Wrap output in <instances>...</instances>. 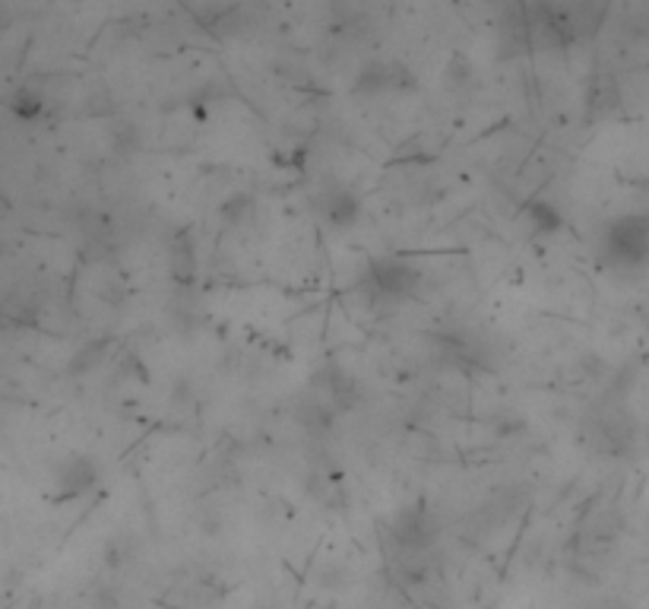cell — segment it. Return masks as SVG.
I'll return each mask as SVG.
<instances>
[{
    "label": "cell",
    "instance_id": "1",
    "mask_svg": "<svg viewBox=\"0 0 649 609\" xmlns=\"http://www.w3.org/2000/svg\"><path fill=\"white\" fill-rule=\"evenodd\" d=\"M418 283H421V273L406 257H375L368 264L365 287L371 292V302H403V299H412Z\"/></svg>",
    "mask_w": 649,
    "mask_h": 609
},
{
    "label": "cell",
    "instance_id": "2",
    "mask_svg": "<svg viewBox=\"0 0 649 609\" xmlns=\"http://www.w3.org/2000/svg\"><path fill=\"white\" fill-rule=\"evenodd\" d=\"M602 248L612 264L640 267L649 260V216H621L602 239Z\"/></svg>",
    "mask_w": 649,
    "mask_h": 609
},
{
    "label": "cell",
    "instance_id": "3",
    "mask_svg": "<svg viewBox=\"0 0 649 609\" xmlns=\"http://www.w3.org/2000/svg\"><path fill=\"white\" fill-rule=\"evenodd\" d=\"M387 534L396 543V549L406 552H425L438 543L441 524L434 517V511L428 504H406L393 514V521L387 524Z\"/></svg>",
    "mask_w": 649,
    "mask_h": 609
},
{
    "label": "cell",
    "instance_id": "4",
    "mask_svg": "<svg viewBox=\"0 0 649 609\" xmlns=\"http://www.w3.org/2000/svg\"><path fill=\"white\" fill-rule=\"evenodd\" d=\"M314 394L320 397L330 410L345 413L362 403V385H358V378L342 372L340 365H323L314 375Z\"/></svg>",
    "mask_w": 649,
    "mask_h": 609
},
{
    "label": "cell",
    "instance_id": "5",
    "mask_svg": "<svg viewBox=\"0 0 649 609\" xmlns=\"http://www.w3.org/2000/svg\"><path fill=\"white\" fill-rule=\"evenodd\" d=\"M314 210L330 229H352L362 219V197L342 184H333L314 197Z\"/></svg>",
    "mask_w": 649,
    "mask_h": 609
},
{
    "label": "cell",
    "instance_id": "6",
    "mask_svg": "<svg viewBox=\"0 0 649 609\" xmlns=\"http://www.w3.org/2000/svg\"><path fill=\"white\" fill-rule=\"evenodd\" d=\"M415 86V80H412L409 68H403V64H396V61H371V64H365L362 73H358V80H355V93L358 96H368V99H375V96H383V93H390V89H412Z\"/></svg>",
    "mask_w": 649,
    "mask_h": 609
},
{
    "label": "cell",
    "instance_id": "7",
    "mask_svg": "<svg viewBox=\"0 0 649 609\" xmlns=\"http://www.w3.org/2000/svg\"><path fill=\"white\" fill-rule=\"evenodd\" d=\"M99 479V470L89 458L83 454H73L68 464L58 466V476H54V502H70V499H79L83 492H89Z\"/></svg>",
    "mask_w": 649,
    "mask_h": 609
},
{
    "label": "cell",
    "instance_id": "8",
    "mask_svg": "<svg viewBox=\"0 0 649 609\" xmlns=\"http://www.w3.org/2000/svg\"><path fill=\"white\" fill-rule=\"evenodd\" d=\"M526 219H529V222H532V229H536V232H542V235H554V232L564 226L561 210H558L551 200H542V197H536V200H529V204H526Z\"/></svg>",
    "mask_w": 649,
    "mask_h": 609
},
{
    "label": "cell",
    "instance_id": "9",
    "mask_svg": "<svg viewBox=\"0 0 649 609\" xmlns=\"http://www.w3.org/2000/svg\"><path fill=\"white\" fill-rule=\"evenodd\" d=\"M7 108L20 118V121H35L45 111V99L41 93H35L33 86H20L7 96Z\"/></svg>",
    "mask_w": 649,
    "mask_h": 609
},
{
    "label": "cell",
    "instance_id": "10",
    "mask_svg": "<svg viewBox=\"0 0 649 609\" xmlns=\"http://www.w3.org/2000/svg\"><path fill=\"white\" fill-rule=\"evenodd\" d=\"M298 423L314 431L330 429V426H333V410H330L320 397L314 394L298 403Z\"/></svg>",
    "mask_w": 649,
    "mask_h": 609
},
{
    "label": "cell",
    "instance_id": "11",
    "mask_svg": "<svg viewBox=\"0 0 649 609\" xmlns=\"http://www.w3.org/2000/svg\"><path fill=\"white\" fill-rule=\"evenodd\" d=\"M250 214H254V197H250V194H232V197H225V204H222V210H219V216H222L225 222H232V226L244 222Z\"/></svg>",
    "mask_w": 649,
    "mask_h": 609
}]
</instances>
